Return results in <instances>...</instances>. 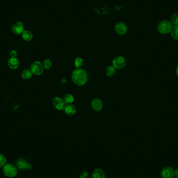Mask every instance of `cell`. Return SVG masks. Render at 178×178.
Here are the masks:
<instances>
[{
  "label": "cell",
  "instance_id": "obj_10",
  "mask_svg": "<svg viewBox=\"0 0 178 178\" xmlns=\"http://www.w3.org/2000/svg\"><path fill=\"white\" fill-rule=\"evenodd\" d=\"M17 167L21 170H31L32 166L31 164L28 163L24 159L20 158L16 162Z\"/></svg>",
  "mask_w": 178,
  "mask_h": 178
},
{
  "label": "cell",
  "instance_id": "obj_26",
  "mask_svg": "<svg viewBox=\"0 0 178 178\" xmlns=\"http://www.w3.org/2000/svg\"><path fill=\"white\" fill-rule=\"evenodd\" d=\"M175 176L176 177L178 178V167L175 170Z\"/></svg>",
  "mask_w": 178,
  "mask_h": 178
},
{
  "label": "cell",
  "instance_id": "obj_19",
  "mask_svg": "<svg viewBox=\"0 0 178 178\" xmlns=\"http://www.w3.org/2000/svg\"><path fill=\"white\" fill-rule=\"evenodd\" d=\"M170 33L172 39L175 40H178V26H174Z\"/></svg>",
  "mask_w": 178,
  "mask_h": 178
},
{
  "label": "cell",
  "instance_id": "obj_2",
  "mask_svg": "<svg viewBox=\"0 0 178 178\" xmlns=\"http://www.w3.org/2000/svg\"><path fill=\"white\" fill-rule=\"evenodd\" d=\"M172 28V24L170 21L164 20L159 23L157 26V30L162 34H168L171 32Z\"/></svg>",
  "mask_w": 178,
  "mask_h": 178
},
{
  "label": "cell",
  "instance_id": "obj_15",
  "mask_svg": "<svg viewBox=\"0 0 178 178\" xmlns=\"http://www.w3.org/2000/svg\"><path fill=\"white\" fill-rule=\"evenodd\" d=\"M21 36L23 39L26 41H30L33 39V34L29 30H24L22 33Z\"/></svg>",
  "mask_w": 178,
  "mask_h": 178
},
{
  "label": "cell",
  "instance_id": "obj_5",
  "mask_svg": "<svg viewBox=\"0 0 178 178\" xmlns=\"http://www.w3.org/2000/svg\"><path fill=\"white\" fill-rule=\"evenodd\" d=\"M30 70L33 75L39 76L43 72V65L39 61H35L31 64Z\"/></svg>",
  "mask_w": 178,
  "mask_h": 178
},
{
  "label": "cell",
  "instance_id": "obj_16",
  "mask_svg": "<svg viewBox=\"0 0 178 178\" xmlns=\"http://www.w3.org/2000/svg\"><path fill=\"white\" fill-rule=\"evenodd\" d=\"M63 100L66 105L72 104L75 100L74 96L71 94H66L63 97Z\"/></svg>",
  "mask_w": 178,
  "mask_h": 178
},
{
  "label": "cell",
  "instance_id": "obj_7",
  "mask_svg": "<svg viewBox=\"0 0 178 178\" xmlns=\"http://www.w3.org/2000/svg\"><path fill=\"white\" fill-rule=\"evenodd\" d=\"M115 31L119 35H124L127 33L128 27L123 22H119L116 24L115 27Z\"/></svg>",
  "mask_w": 178,
  "mask_h": 178
},
{
  "label": "cell",
  "instance_id": "obj_12",
  "mask_svg": "<svg viewBox=\"0 0 178 178\" xmlns=\"http://www.w3.org/2000/svg\"><path fill=\"white\" fill-rule=\"evenodd\" d=\"M64 110L67 116H73L76 113V108L73 104H68L66 105Z\"/></svg>",
  "mask_w": 178,
  "mask_h": 178
},
{
  "label": "cell",
  "instance_id": "obj_13",
  "mask_svg": "<svg viewBox=\"0 0 178 178\" xmlns=\"http://www.w3.org/2000/svg\"><path fill=\"white\" fill-rule=\"evenodd\" d=\"M8 66L11 69H16L20 66V62L17 58H11L8 60Z\"/></svg>",
  "mask_w": 178,
  "mask_h": 178
},
{
  "label": "cell",
  "instance_id": "obj_8",
  "mask_svg": "<svg viewBox=\"0 0 178 178\" xmlns=\"http://www.w3.org/2000/svg\"><path fill=\"white\" fill-rule=\"evenodd\" d=\"M162 178H172L175 176V170L170 167H164L160 172Z\"/></svg>",
  "mask_w": 178,
  "mask_h": 178
},
{
  "label": "cell",
  "instance_id": "obj_9",
  "mask_svg": "<svg viewBox=\"0 0 178 178\" xmlns=\"http://www.w3.org/2000/svg\"><path fill=\"white\" fill-rule=\"evenodd\" d=\"M11 30L15 34L20 35L22 34L24 31V25L23 22L17 21V23H15L12 26Z\"/></svg>",
  "mask_w": 178,
  "mask_h": 178
},
{
  "label": "cell",
  "instance_id": "obj_4",
  "mask_svg": "<svg viewBox=\"0 0 178 178\" xmlns=\"http://www.w3.org/2000/svg\"><path fill=\"white\" fill-rule=\"evenodd\" d=\"M113 66L117 69H121L125 67L126 64V60L123 56L116 57L112 62Z\"/></svg>",
  "mask_w": 178,
  "mask_h": 178
},
{
  "label": "cell",
  "instance_id": "obj_1",
  "mask_svg": "<svg viewBox=\"0 0 178 178\" xmlns=\"http://www.w3.org/2000/svg\"><path fill=\"white\" fill-rule=\"evenodd\" d=\"M71 79L73 82L77 86H84L88 79L87 73L82 68H76L72 73Z\"/></svg>",
  "mask_w": 178,
  "mask_h": 178
},
{
  "label": "cell",
  "instance_id": "obj_18",
  "mask_svg": "<svg viewBox=\"0 0 178 178\" xmlns=\"http://www.w3.org/2000/svg\"><path fill=\"white\" fill-rule=\"evenodd\" d=\"M116 69L113 65L108 67L106 70V73L107 76L112 77L114 76L115 73H116Z\"/></svg>",
  "mask_w": 178,
  "mask_h": 178
},
{
  "label": "cell",
  "instance_id": "obj_17",
  "mask_svg": "<svg viewBox=\"0 0 178 178\" xmlns=\"http://www.w3.org/2000/svg\"><path fill=\"white\" fill-rule=\"evenodd\" d=\"M33 73L31 70L26 69L23 70L21 73V77L24 79L28 80L30 79L33 76Z\"/></svg>",
  "mask_w": 178,
  "mask_h": 178
},
{
  "label": "cell",
  "instance_id": "obj_28",
  "mask_svg": "<svg viewBox=\"0 0 178 178\" xmlns=\"http://www.w3.org/2000/svg\"><path fill=\"white\" fill-rule=\"evenodd\" d=\"M172 178H176V176H175V177H174V176H173V177H172Z\"/></svg>",
  "mask_w": 178,
  "mask_h": 178
},
{
  "label": "cell",
  "instance_id": "obj_20",
  "mask_svg": "<svg viewBox=\"0 0 178 178\" xmlns=\"http://www.w3.org/2000/svg\"><path fill=\"white\" fill-rule=\"evenodd\" d=\"M84 64V60L81 57H77L75 59V65L77 68H81Z\"/></svg>",
  "mask_w": 178,
  "mask_h": 178
},
{
  "label": "cell",
  "instance_id": "obj_22",
  "mask_svg": "<svg viewBox=\"0 0 178 178\" xmlns=\"http://www.w3.org/2000/svg\"><path fill=\"white\" fill-rule=\"evenodd\" d=\"M172 23L175 26H178V13H175L171 17Z\"/></svg>",
  "mask_w": 178,
  "mask_h": 178
},
{
  "label": "cell",
  "instance_id": "obj_21",
  "mask_svg": "<svg viewBox=\"0 0 178 178\" xmlns=\"http://www.w3.org/2000/svg\"><path fill=\"white\" fill-rule=\"evenodd\" d=\"M52 63L51 60L49 59H47L44 61L43 67L46 69H50L51 67L52 66Z\"/></svg>",
  "mask_w": 178,
  "mask_h": 178
},
{
  "label": "cell",
  "instance_id": "obj_23",
  "mask_svg": "<svg viewBox=\"0 0 178 178\" xmlns=\"http://www.w3.org/2000/svg\"><path fill=\"white\" fill-rule=\"evenodd\" d=\"M7 162V159L4 156L0 154V167H4Z\"/></svg>",
  "mask_w": 178,
  "mask_h": 178
},
{
  "label": "cell",
  "instance_id": "obj_14",
  "mask_svg": "<svg viewBox=\"0 0 178 178\" xmlns=\"http://www.w3.org/2000/svg\"><path fill=\"white\" fill-rule=\"evenodd\" d=\"M93 178H105V175L103 170L100 168H96L92 174Z\"/></svg>",
  "mask_w": 178,
  "mask_h": 178
},
{
  "label": "cell",
  "instance_id": "obj_6",
  "mask_svg": "<svg viewBox=\"0 0 178 178\" xmlns=\"http://www.w3.org/2000/svg\"><path fill=\"white\" fill-rule=\"evenodd\" d=\"M53 105L55 109L58 110H64L66 104L64 101L63 99L60 97H55L53 100Z\"/></svg>",
  "mask_w": 178,
  "mask_h": 178
},
{
  "label": "cell",
  "instance_id": "obj_25",
  "mask_svg": "<svg viewBox=\"0 0 178 178\" xmlns=\"http://www.w3.org/2000/svg\"><path fill=\"white\" fill-rule=\"evenodd\" d=\"M88 176V173L87 171H84L80 176V178H87Z\"/></svg>",
  "mask_w": 178,
  "mask_h": 178
},
{
  "label": "cell",
  "instance_id": "obj_11",
  "mask_svg": "<svg viewBox=\"0 0 178 178\" xmlns=\"http://www.w3.org/2000/svg\"><path fill=\"white\" fill-rule=\"evenodd\" d=\"M91 106L96 112H100L103 107V103L100 99H94L91 102Z\"/></svg>",
  "mask_w": 178,
  "mask_h": 178
},
{
  "label": "cell",
  "instance_id": "obj_27",
  "mask_svg": "<svg viewBox=\"0 0 178 178\" xmlns=\"http://www.w3.org/2000/svg\"><path fill=\"white\" fill-rule=\"evenodd\" d=\"M176 75H177V76L178 77V66L177 67V68H176Z\"/></svg>",
  "mask_w": 178,
  "mask_h": 178
},
{
  "label": "cell",
  "instance_id": "obj_24",
  "mask_svg": "<svg viewBox=\"0 0 178 178\" xmlns=\"http://www.w3.org/2000/svg\"><path fill=\"white\" fill-rule=\"evenodd\" d=\"M10 55L11 58H17L18 53H17L16 51L12 50L10 52Z\"/></svg>",
  "mask_w": 178,
  "mask_h": 178
},
{
  "label": "cell",
  "instance_id": "obj_3",
  "mask_svg": "<svg viewBox=\"0 0 178 178\" xmlns=\"http://www.w3.org/2000/svg\"><path fill=\"white\" fill-rule=\"evenodd\" d=\"M4 174L9 178H13L17 174V169L15 166L11 164H6L3 169Z\"/></svg>",
  "mask_w": 178,
  "mask_h": 178
}]
</instances>
